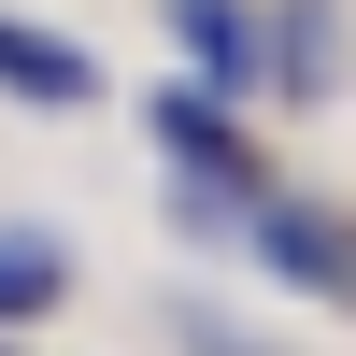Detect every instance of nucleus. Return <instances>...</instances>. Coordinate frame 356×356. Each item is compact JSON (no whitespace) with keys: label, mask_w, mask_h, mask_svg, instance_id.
Wrapping results in <instances>:
<instances>
[{"label":"nucleus","mask_w":356,"mask_h":356,"mask_svg":"<svg viewBox=\"0 0 356 356\" xmlns=\"http://www.w3.org/2000/svg\"><path fill=\"white\" fill-rule=\"evenodd\" d=\"M57 285H72V257H57L43 228H0V328H29V314H57Z\"/></svg>","instance_id":"nucleus-4"},{"label":"nucleus","mask_w":356,"mask_h":356,"mask_svg":"<svg viewBox=\"0 0 356 356\" xmlns=\"http://www.w3.org/2000/svg\"><path fill=\"white\" fill-rule=\"evenodd\" d=\"M143 129L186 157V186H257V143L228 129V100H214V86H157V100H143Z\"/></svg>","instance_id":"nucleus-2"},{"label":"nucleus","mask_w":356,"mask_h":356,"mask_svg":"<svg viewBox=\"0 0 356 356\" xmlns=\"http://www.w3.org/2000/svg\"><path fill=\"white\" fill-rule=\"evenodd\" d=\"M171 43L200 57L214 100H257V72H271V15L257 0H171Z\"/></svg>","instance_id":"nucleus-1"},{"label":"nucleus","mask_w":356,"mask_h":356,"mask_svg":"<svg viewBox=\"0 0 356 356\" xmlns=\"http://www.w3.org/2000/svg\"><path fill=\"white\" fill-rule=\"evenodd\" d=\"M0 100L86 114V100H100V57H86V43H57V29H29V15H0Z\"/></svg>","instance_id":"nucleus-3"}]
</instances>
